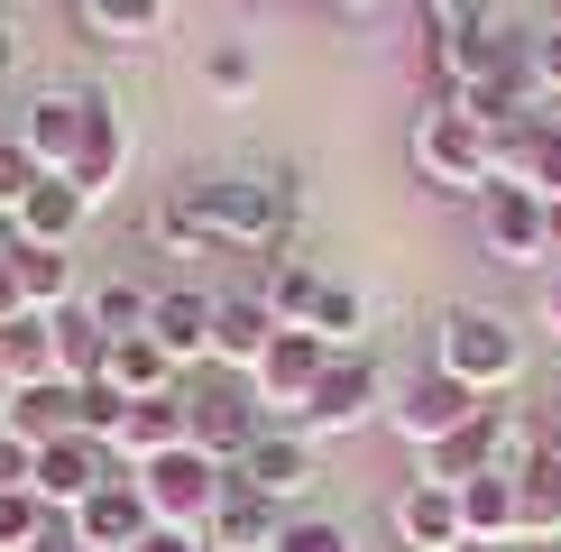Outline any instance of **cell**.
Returning <instances> with one entry per match:
<instances>
[{"label":"cell","instance_id":"6da1fadb","mask_svg":"<svg viewBox=\"0 0 561 552\" xmlns=\"http://www.w3.org/2000/svg\"><path fill=\"white\" fill-rule=\"evenodd\" d=\"M148 221H157V240H175V249H203V240H230V249H295V175L175 184Z\"/></svg>","mask_w":561,"mask_h":552},{"label":"cell","instance_id":"7a4b0ae2","mask_svg":"<svg viewBox=\"0 0 561 552\" xmlns=\"http://www.w3.org/2000/svg\"><path fill=\"white\" fill-rule=\"evenodd\" d=\"M414 166L433 194H488L497 184V129H479L460 102H433L414 120Z\"/></svg>","mask_w":561,"mask_h":552},{"label":"cell","instance_id":"3957f363","mask_svg":"<svg viewBox=\"0 0 561 552\" xmlns=\"http://www.w3.org/2000/svg\"><path fill=\"white\" fill-rule=\"evenodd\" d=\"M433 368H451L460 387L497 396V387H516V378H525V332H516L506 313L460 304V313H442V359H433Z\"/></svg>","mask_w":561,"mask_h":552},{"label":"cell","instance_id":"277c9868","mask_svg":"<svg viewBox=\"0 0 561 552\" xmlns=\"http://www.w3.org/2000/svg\"><path fill=\"white\" fill-rule=\"evenodd\" d=\"M184 424H194V451L240 460V451L267 433V414H259V396H249L240 368H213V359H203L194 378H184Z\"/></svg>","mask_w":561,"mask_h":552},{"label":"cell","instance_id":"5b68a950","mask_svg":"<svg viewBox=\"0 0 561 552\" xmlns=\"http://www.w3.org/2000/svg\"><path fill=\"white\" fill-rule=\"evenodd\" d=\"M221 460L213 451H167V460H148V470H138V497H148V516L157 525H175V534H203V525H213V506H221Z\"/></svg>","mask_w":561,"mask_h":552},{"label":"cell","instance_id":"8992f818","mask_svg":"<svg viewBox=\"0 0 561 552\" xmlns=\"http://www.w3.org/2000/svg\"><path fill=\"white\" fill-rule=\"evenodd\" d=\"M322 368H332V341H313V332H276V341H267V359L249 368V396H259V414H276V424H295Z\"/></svg>","mask_w":561,"mask_h":552},{"label":"cell","instance_id":"52a82bcc","mask_svg":"<svg viewBox=\"0 0 561 552\" xmlns=\"http://www.w3.org/2000/svg\"><path fill=\"white\" fill-rule=\"evenodd\" d=\"M368 414H378V359L332 350V368L313 378V396H304V414H295L286 433H359Z\"/></svg>","mask_w":561,"mask_h":552},{"label":"cell","instance_id":"ba28073f","mask_svg":"<svg viewBox=\"0 0 561 552\" xmlns=\"http://www.w3.org/2000/svg\"><path fill=\"white\" fill-rule=\"evenodd\" d=\"M479 240L497 267H543L552 240H543V194L534 184H488L479 194Z\"/></svg>","mask_w":561,"mask_h":552},{"label":"cell","instance_id":"9c48e42d","mask_svg":"<svg viewBox=\"0 0 561 552\" xmlns=\"http://www.w3.org/2000/svg\"><path fill=\"white\" fill-rule=\"evenodd\" d=\"M65 525H75V543H83V552H129L157 516H148V497H138V470H111V479H102V488H92Z\"/></svg>","mask_w":561,"mask_h":552},{"label":"cell","instance_id":"30bf717a","mask_svg":"<svg viewBox=\"0 0 561 552\" xmlns=\"http://www.w3.org/2000/svg\"><path fill=\"white\" fill-rule=\"evenodd\" d=\"M121 470V460H111V442H92V433H65V442H46L37 451V470H28V488L56 506V516H75V506L102 488V479Z\"/></svg>","mask_w":561,"mask_h":552},{"label":"cell","instance_id":"8fae6325","mask_svg":"<svg viewBox=\"0 0 561 552\" xmlns=\"http://www.w3.org/2000/svg\"><path fill=\"white\" fill-rule=\"evenodd\" d=\"M479 405H488L479 387H460L451 368H433V378H414V387H405V405H396V433H405L414 451H433V442H451V433L470 424Z\"/></svg>","mask_w":561,"mask_h":552},{"label":"cell","instance_id":"7c38bea8","mask_svg":"<svg viewBox=\"0 0 561 552\" xmlns=\"http://www.w3.org/2000/svg\"><path fill=\"white\" fill-rule=\"evenodd\" d=\"M184 442H194V424H184V387H175V396L121 405V424H111V460H121V470H148V460H167Z\"/></svg>","mask_w":561,"mask_h":552},{"label":"cell","instance_id":"4fadbf2b","mask_svg":"<svg viewBox=\"0 0 561 552\" xmlns=\"http://www.w3.org/2000/svg\"><path fill=\"white\" fill-rule=\"evenodd\" d=\"M230 488H259L267 506L276 497H304V488H313V451H304V433H286V424L259 433V442L230 460Z\"/></svg>","mask_w":561,"mask_h":552},{"label":"cell","instance_id":"5bb4252c","mask_svg":"<svg viewBox=\"0 0 561 552\" xmlns=\"http://www.w3.org/2000/svg\"><path fill=\"white\" fill-rule=\"evenodd\" d=\"M83 120H92V92H37L28 120H19V138H28V157H37L46 175H65V166H75V148H83Z\"/></svg>","mask_w":561,"mask_h":552},{"label":"cell","instance_id":"9a60e30c","mask_svg":"<svg viewBox=\"0 0 561 552\" xmlns=\"http://www.w3.org/2000/svg\"><path fill=\"white\" fill-rule=\"evenodd\" d=\"M396 534H405V552H460V543H470V525H460V488L414 479V488L396 497Z\"/></svg>","mask_w":561,"mask_h":552},{"label":"cell","instance_id":"2e32d148","mask_svg":"<svg viewBox=\"0 0 561 552\" xmlns=\"http://www.w3.org/2000/svg\"><path fill=\"white\" fill-rule=\"evenodd\" d=\"M0 424H10V433H19V442H28V451H46V442H65V433H83V387H75V378L19 387Z\"/></svg>","mask_w":561,"mask_h":552},{"label":"cell","instance_id":"e0dca14e","mask_svg":"<svg viewBox=\"0 0 561 552\" xmlns=\"http://www.w3.org/2000/svg\"><path fill=\"white\" fill-rule=\"evenodd\" d=\"M148 341L175 368L184 359L203 368V359H213V295H203V286H167V295H157V313H148Z\"/></svg>","mask_w":561,"mask_h":552},{"label":"cell","instance_id":"ac0fdd59","mask_svg":"<svg viewBox=\"0 0 561 552\" xmlns=\"http://www.w3.org/2000/svg\"><path fill=\"white\" fill-rule=\"evenodd\" d=\"M267 341H276V313L259 304V295H213V368H259L267 359Z\"/></svg>","mask_w":561,"mask_h":552},{"label":"cell","instance_id":"d6986e66","mask_svg":"<svg viewBox=\"0 0 561 552\" xmlns=\"http://www.w3.org/2000/svg\"><path fill=\"white\" fill-rule=\"evenodd\" d=\"M121 157H129V129H121V111L92 92V120H83V148H75V166H65V184H75L83 203H102L111 175H121Z\"/></svg>","mask_w":561,"mask_h":552},{"label":"cell","instance_id":"ffe728a7","mask_svg":"<svg viewBox=\"0 0 561 552\" xmlns=\"http://www.w3.org/2000/svg\"><path fill=\"white\" fill-rule=\"evenodd\" d=\"M56 378V313H10L0 322V387H46Z\"/></svg>","mask_w":561,"mask_h":552},{"label":"cell","instance_id":"44dd1931","mask_svg":"<svg viewBox=\"0 0 561 552\" xmlns=\"http://www.w3.org/2000/svg\"><path fill=\"white\" fill-rule=\"evenodd\" d=\"M102 387L121 405H138V396H175V359L157 350L148 332H129V341H111V359H102Z\"/></svg>","mask_w":561,"mask_h":552},{"label":"cell","instance_id":"7402d4cb","mask_svg":"<svg viewBox=\"0 0 561 552\" xmlns=\"http://www.w3.org/2000/svg\"><path fill=\"white\" fill-rule=\"evenodd\" d=\"M83 212H92V203L75 194V184H65V175H37V194L28 203H19V230H10V240H37V249H65V240H75V230H83Z\"/></svg>","mask_w":561,"mask_h":552},{"label":"cell","instance_id":"603a6c76","mask_svg":"<svg viewBox=\"0 0 561 552\" xmlns=\"http://www.w3.org/2000/svg\"><path fill=\"white\" fill-rule=\"evenodd\" d=\"M460 525H470V543H516V470L460 479Z\"/></svg>","mask_w":561,"mask_h":552},{"label":"cell","instance_id":"cb8c5ba5","mask_svg":"<svg viewBox=\"0 0 561 552\" xmlns=\"http://www.w3.org/2000/svg\"><path fill=\"white\" fill-rule=\"evenodd\" d=\"M10 267H19V304H28V313H65V304H75V258H65V249L10 240Z\"/></svg>","mask_w":561,"mask_h":552},{"label":"cell","instance_id":"d4e9b609","mask_svg":"<svg viewBox=\"0 0 561 552\" xmlns=\"http://www.w3.org/2000/svg\"><path fill=\"white\" fill-rule=\"evenodd\" d=\"M259 304L276 313V332H304V322H313V304H322V267H313V258H295V249H276Z\"/></svg>","mask_w":561,"mask_h":552},{"label":"cell","instance_id":"484cf974","mask_svg":"<svg viewBox=\"0 0 561 552\" xmlns=\"http://www.w3.org/2000/svg\"><path fill=\"white\" fill-rule=\"evenodd\" d=\"M516 543H561V460L516 470Z\"/></svg>","mask_w":561,"mask_h":552},{"label":"cell","instance_id":"4316f807","mask_svg":"<svg viewBox=\"0 0 561 552\" xmlns=\"http://www.w3.org/2000/svg\"><path fill=\"white\" fill-rule=\"evenodd\" d=\"M276 525H286V516H276L259 488H221V506H213V543L221 552H267Z\"/></svg>","mask_w":561,"mask_h":552},{"label":"cell","instance_id":"83f0119b","mask_svg":"<svg viewBox=\"0 0 561 552\" xmlns=\"http://www.w3.org/2000/svg\"><path fill=\"white\" fill-rule=\"evenodd\" d=\"M102 359H111V332H102L83 304H65V313H56V378L92 387V378H102Z\"/></svg>","mask_w":561,"mask_h":552},{"label":"cell","instance_id":"f1b7e54d","mask_svg":"<svg viewBox=\"0 0 561 552\" xmlns=\"http://www.w3.org/2000/svg\"><path fill=\"white\" fill-rule=\"evenodd\" d=\"M83 313L102 322L111 341H129V332H148V313H157V295L138 286V276H111V286H92V295H83Z\"/></svg>","mask_w":561,"mask_h":552},{"label":"cell","instance_id":"f546056e","mask_svg":"<svg viewBox=\"0 0 561 552\" xmlns=\"http://www.w3.org/2000/svg\"><path fill=\"white\" fill-rule=\"evenodd\" d=\"M46 525H56V506L37 488H0V552H37Z\"/></svg>","mask_w":561,"mask_h":552},{"label":"cell","instance_id":"4dcf8cb0","mask_svg":"<svg viewBox=\"0 0 561 552\" xmlns=\"http://www.w3.org/2000/svg\"><path fill=\"white\" fill-rule=\"evenodd\" d=\"M167 10H175V0H83V19L102 37H157V28H167Z\"/></svg>","mask_w":561,"mask_h":552},{"label":"cell","instance_id":"1f68e13d","mask_svg":"<svg viewBox=\"0 0 561 552\" xmlns=\"http://www.w3.org/2000/svg\"><path fill=\"white\" fill-rule=\"evenodd\" d=\"M359 322H368L359 286H332V276H322V304H313V322H304V332H313V341H332V350H341V341L359 332Z\"/></svg>","mask_w":561,"mask_h":552},{"label":"cell","instance_id":"d6a6232c","mask_svg":"<svg viewBox=\"0 0 561 552\" xmlns=\"http://www.w3.org/2000/svg\"><path fill=\"white\" fill-rule=\"evenodd\" d=\"M37 157H28V138H19V129H0V212H19V203H28L37 194Z\"/></svg>","mask_w":561,"mask_h":552},{"label":"cell","instance_id":"836d02e7","mask_svg":"<svg viewBox=\"0 0 561 552\" xmlns=\"http://www.w3.org/2000/svg\"><path fill=\"white\" fill-rule=\"evenodd\" d=\"M267 552H359V543H350V525H332V516H286Z\"/></svg>","mask_w":561,"mask_h":552},{"label":"cell","instance_id":"e575fe53","mask_svg":"<svg viewBox=\"0 0 561 552\" xmlns=\"http://www.w3.org/2000/svg\"><path fill=\"white\" fill-rule=\"evenodd\" d=\"M203 83H213V92H249V83H259V56H249L240 37H213V46H203Z\"/></svg>","mask_w":561,"mask_h":552},{"label":"cell","instance_id":"d590c367","mask_svg":"<svg viewBox=\"0 0 561 552\" xmlns=\"http://www.w3.org/2000/svg\"><path fill=\"white\" fill-rule=\"evenodd\" d=\"M433 28H442V37H470V28H497V0H433Z\"/></svg>","mask_w":561,"mask_h":552},{"label":"cell","instance_id":"8d00e7d4","mask_svg":"<svg viewBox=\"0 0 561 552\" xmlns=\"http://www.w3.org/2000/svg\"><path fill=\"white\" fill-rule=\"evenodd\" d=\"M28 470H37V451L19 442L10 424H0V488H28Z\"/></svg>","mask_w":561,"mask_h":552},{"label":"cell","instance_id":"74e56055","mask_svg":"<svg viewBox=\"0 0 561 552\" xmlns=\"http://www.w3.org/2000/svg\"><path fill=\"white\" fill-rule=\"evenodd\" d=\"M534 83H543V92H561V28H543V37H534Z\"/></svg>","mask_w":561,"mask_h":552},{"label":"cell","instance_id":"f35d334b","mask_svg":"<svg viewBox=\"0 0 561 552\" xmlns=\"http://www.w3.org/2000/svg\"><path fill=\"white\" fill-rule=\"evenodd\" d=\"M129 552H203V534H175V525H148Z\"/></svg>","mask_w":561,"mask_h":552},{"label":"cell","instance_id":"ab89813d","mask_svg":"<svg viewBox=\"0 0 561 552\" xmlns=\"http://www.w3.org/2000/svg\"><path fill=\"white\" fill-rule=\"evenodd\" d=\"M10 313H28V304H19V267H10V240H0V322Z\"/></svg>","mask_w":561,"mask_h":552},{"label":"cell","instance_id":"60d3db41","mask_svg":"<svg viewBox=\"0 0 561 552\" xmlns=\"http://www.w3.org/2000/svg\"><path fill=\"white\" fill-rule=\"evenodd\" d=\"M37 552H83V543H75V525L56 516V525H46V534H37Z\"/></svg>","mask_w":561,"mask_h":552},{"label":"cell","instance_id":"b9f144b4","mask_svg":"<svg viewBox=\"0 0 561 552\" xmlns=\"http://www.w3.org/2000/svg\"><path fill=\"white\" fill-rule=\"evenodd\" d=\"M543 322H552V341H561V276L543 286Z\"/></svg>","mask_w":561,"mask_h":552},{"label":"cell","instance_id":"7bdbcfd3","mask_svg":"<svg viewBox=\"0 0 561 552\" xmlns=\"http://www.w3.org/2000/svg\"><path fill=\"white\" fill-rule=\"evenodd\" d=\"M10 74H19V37L0 28V83H10Z\"/></svg>","mask_w":561,"mask_h":552},{"label":"cell","instance_id":"ee69618b","mask_svg":"<svg viewBox=\"0 0 561 552\" xmlns=\"http://www.w3.org/2000/svg\"><path fill=\"white\" fill-rule=\"evenodd\" d=\"M543 240H552V258H561V203H543Z\"/></svg>","mask_w":561,"mask_h":552},{"label":"cell","instance_id":"f6af8a7d","mask_svg":"<svg viewBox=\"0 0 561 552\" xmlns=\"http://www.w3.org/2000/svg\"><path fill=\"white\" fill-rule=\"evenodd\" d=\"M506 552H561V543H506Z\"/></svg>","mask_w":561,"mask_h":552},{"label":"cell","instance_id":"bcb514c9","mask_svg":"<svg viewBox=\"0 0 561 552\" xmlns=\"http://www.w3.org/2000/svg\"><path fill=\"white\" fill-rule=\"evenodd\" d=\"M460 552H506V543H460Z\"/></svg>","mask_w":561,"mask_h":552},{"label":"cell","instance_id":"7dc6e473","mask_svg":"<svg viewBox=\"0 0 561 552\" xmlns=\"http://www.w3.org/2000/svg\"><path fill=\"white\" fill-rule=\"evenodd\" d=\"M0 414H10V387H0Z\"/></svg>","mask_w":561,"mask_h":552}]
</instances>
